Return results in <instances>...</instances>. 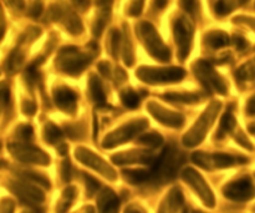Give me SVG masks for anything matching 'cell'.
Segmentation results:
<instances>
[{
	"mask_svg": "<svg viewBox=\"0 0 255 213\" xmlns=\"http://www.w3.org/2000/svg\"><path fill=\"white\" fill-rule=\"evenodd\" d=\"M137 32H138L142 41L146 45L147 51H149L152 56L161 60V61H168L171 59L169 49L162 42L156 29L149 22H141L137 26Z\"/></svg>",
	"mask_w": 255,
	"mask_h": 213,
	"instance_id": "cell-1",
	"label": "cell"
},
{
	"mask_svg": "<svg viewBox=\"0 0 255 213\" xmlns=\"http://www.w3.org/2000/svg\"><path fill=\"white\" fill-rule=\"evenodd\" d=\"M90 59L91 57H89L87 55L80 54L77 47H64L57 57V66L60 67L61 71L69 75H79L90 64L91 61Z\"/></svg>",
	"mask_w": 255,
	"mask_h": 213,
	"instance_id": "cell-2",
	"label": "cell"
},
{
	"mask_svg": "<svg viewBox=\"0 0 255 213\" xmlns=\"http://www.w3.org/2000/svg\"><path fill=\"white\" fill-rule=\"evenodd\" d=\"M226 199L236 202H248L255 199V182L246 175L227 184L223 189Z\"/></svg>",
	"mask_w": 255,
	"mask_h": 213,
	"instance_id": "cell-3",
	"label": "cell"
},
{
	"mask_svg": "<svg viewBox=\"0 0 255 213\" xmlns=\"http://www.w3.org/2000/svg\"><path fill=\"white\" fill-rule=\"evenodd\" d=\"M186 71L181 67H141L137 71V76L146 82L156 84V82H173L182 80Z\"/></svg>",
	"mask_w": 255,
	"mask_h": 213,
	"instance_id": "cell-4",
	"label": "cell"
},
{
	"mask_svg": "<svg viewBox=\"0 0 255 213\" xmlns=\"http://www.w3.org/2000/svg\"><path fill=\"white\" fill-rule=\"evenodd\" d=\"M182 179L192 187V190L198 195L201 201L207 207L213 209L216 206V199H214L213 192H212V190L209 189V186L206 184L204 179L198 172L194 171L193 169H186L182 172Z\"/></svg>",
	"mask_w": 255,
	"mask_h": 213,
	"instance_id": "cell-5",
	"label": "cell"
},
{
	"mask_svg": "<svg viewBox=\"0 0 255 213\" xmlns=\"http://www.w3.org/2000/svg\"><path fill=\"white\" fill-rule=\"evenodd\" d=\"M193 67L194 71H196L197 77L201 79V82L207 87V89H214L216 91H218L219 94H227L226 82H224L223 79L214 71V69L212 67V65L209 64V62L201 60V61L196 62Z\"/></svg>",
	"mask_w": 255,
	"mask_h": 213,
	"instance_id": "cell-6",
	"label": "cell"
},
{
	"mask_svg": "<svg viewBox=\"0 0 255 213\" xmlns=\"http://www.w3.org/2000/svg\"><path fill=\"white\" fill-rule=\"evenodd\" d=\"M174 40L178 47V57L183 61L189 54L192 37H193V27L191 22L184 16H181L174 22Z\"/></svg>",
	"mask_w": 255,
	"mask_h": 213,
	"instance_id": "cell-7",
	"label": "cell"
},
{
	"mask_svg": "<svg viewBox=\"0 0 255 213\" xmlns=\"http://www.w3.org/2000/svg\"><path fill=\"white\" fill-rule=\"evenodd\" d=\"M10 152L16 157L19 161L27 162V164L47 165L50 162L49 156L32 146H22V145H11L9 146Z\"/></svg>",
	"mask_w": 255,
	"mask_h": 213,
	"instance_id": "cell-8",
	"label": "cell"
},
{
	"mask_svg": "<svg viewBox=\"0 0 255 213\" xmlns=\"http://www.w3.org/2000/svg\"><path fill=\"white\" fill-rule=\"evenodd\" d=\"M9 189L12 194L16 195L22 202L27 205H39L44 201V194L39 189L26 182L12 181L9 184Z\"/></svg>",
	"mask_w": 255,
	"mask_h": 213,
	"instance_id": "cell-9",
	"label": "cell"
},
{
	"mask_svg": "<svg viewBox=\"0 0 255 213\" xmlns=\"http://www.w3.org/2000/svg\"><path fill=\"white\" fill-rule=\"evenodd\" d=\"M76 157L82 162V164L92 167L95 171L100 172V174H101L102 176L106 177V179L111 180V181H115V180H116V172H115L104 160L97 157L96 155H94L92 152L87 151L86 149H77Z\"/></svg>",
	"mask_w": 255,
	"mask_h": 213,
	"instance_id": "cell-10",
	"label": "cell"
},
{
	"mask_svg": "<svg viewBox=\"0 0 255 213\" xmlns=\"http://www.w3.org/2000/svg\"><path fill=\"white\" fill-rule=\"evenodd\" d=\"M146 126L147 122L144 121V120H139V121L126 125V126L120 129L117 132L112 134L110 137H107L106 141L104 142V147H112L116 144H122V142L131 139L134 134H137V132H139L141 130H143Z\"/></svg>",
	"mask_w": 255,
	"mask_h": 213,
	"instance_id": "cell-11",
	"label": "cell"
},
{
	"mask_svg": "<svg viewBox=\"0 0 255 213\" xmlns=\"http://www.w3.org/2000/svg\"><path fill=\"white\" fill-rule=\"evenodd\" d=\"M54 100L57 106L66 112H74L76 109V92L67 87H59L54 91Z\"/></svg>",
	"mask_w": 255,
	"mask_h": 213,
	"instance_id": "cell-12",
	"label": "cell"
},
{
	"mask_svg": "<svg viewBox=\"0 0 255 213\" xmlns=\"http://www.w3.org/2000/svg\"><path fill=\"white\" fill-rule=\"evenodd\" d=\"M99 213H119L120 200L112 190L104 189L97 199Z\"/></svg>",
	"mask_w": 255,
	"mask_h": 213,
	"instance_id": "cell-13",
	"label": "cell"
},
{
	"mask_svg": "<svg viewBox=\"0 0 255 213\" xmlns=\"http://www.w3.org/2000/svg\"><path fill=\"white\" fill-rule=\"evenodd\" d=\"M249 159L246 156H233V155L227 154H214L209 156V164L212 167H218V169H226V167L236 166V165L248 164Z\"/></svg>",
	"mask_w": 255,
	"mask_h": 213,
	"instance_id": "cell-14",
	"label": "cell"
},
{
	"mask_svg": "<svg viewBox=\"0 0 255 213\" xmlns=\"http://www.w3.org/2000/svg\"><path fill=\"white\" fill-rule=\"evenodd\" d=\"M149 111L157 117L161 122H163L164 125H168V126H174V127H181L183 125V116L178 114H174V112H168L166 111L162 107H157V111L156 110L151 109Z\"/></svg>",
	"mask_w": 255,
	"mask_h": 213,
	"instance_id": "cell-15",
	"label": "cell"
},
{
	"mask_svg": "<svg viewBox=\"0 0 255 213\" xmlns=\"http://www.w3.org/2000/svg\"><path fill=\"white\" fill-rule=\"evenodd\" d=\"M89 92L92 101L97 102L100 107L107 106L106 101H105V100H106V96H105V92L104 90H102V85L96 75H91V77H90Z\"/></svg>",
	"mask_w": 255,
	"mask_h": 213,
	"instance_id": "cell-16",
	"label": "cell"
},
{
	"mask_svg": "<svg viewBox=\"0 0 255 213\" xmlns=\"http://www.w3.org/2000/svg\"><path fill=\"white\" fill-rule=\"evenodd\" d=\"M206 44L213 49H219L229 44V36L223 31H212L206 35Z\"/></svg>",
	"mask_w": 255,
	"mask_h": 213,
	"instance_id": "cell-17",
	"label": "cell"
},
{
	"mask_svg": "<svg viewBox=\"0 0 255 213\" xmlns=\"http://www.w3.org/2000/svg\"><path fill=\"white\" fill-rule=\"evenodd\" d=\"M122 175L127 182L132 185H138L147 181L151 176V172L147 170H125Z\"/></svg>",
	"mask_w": 255,
	"mask_h": 213,
	"instance_id": "cell-18",
	"label": "cell"
},
{
	"mask_svg": "<svg viewBox=\"0 0 255 213\" xmlns=\"http://www.w3.org/2000/svg\"><path fill=\"white\" fill-rule=\"evenodd\" d=\"M183 205V195L178 189H174L169 192L167 197V210L168 213H177Z\"/></svg>",
	"mask_w": 255,
	"mask_h": 213,
	"instance_id": "cell-19",
	"label": "cell"
},
{
	"mask_svg": "<svg viewBox=\"0 0 255 213\" xmlns=\"http://www.w3.org/2000/svg\"><path fill=\"white\" fill-rule=\"evenodd\" d=\"M64 24L72 35H79L80 32H82V29H84L80 17L76 14H74V12H66V15L64 16Z\"/></svg>",
	"mask_w": 255,
	"mask_h": 213,
	"instance_id": "cell-20",
	"label": "cell"
},
{
	"mask_svg": "<svg viewBox=\"0 0 255 213\" xmlns=\"http://www.w3.org/2000/svg\"><path fill=\"white\" fill-rule=\"evenodd\" d=\"M248 0H219L216 4V12L221 16L229 14L234 7L246 4Z\"/></svg>",
	"mask_w": 255,
	"mask_h": 213,
	"instance_id": "cell-21",
	"label": "cell"
},
{
	"mask_svg": "<svg viewBox=\"0 0 255 213\" xmlns=\"http://www.w3.org/2000/svg\"><path fill=\"white\" fill-rule=\"evenodd\" d=\"M75 196H76V189L75 187H67L64 192H62L61 200L57 204V212L64 213L69 210V207L71 206L72 202H74Z\"/></svg>",
	"mask_w": 255,
	"mask_h": 213,
	"instance_id": "cell-22",
	"label": "cell"
},
{
	"mask_svg": "<svg viewBox=\"0 0 255 213\" xmlns=\"http://www.w3.org/2000/svg\"><path fill=\"white\" fill-rule=\"evenodd\" d=\"M125 27V36H124V60L127 66H131L133 64V50H132V42L129 39L128 31H127V25H124Z\"/></svg>",
	"mask_w": 255,
	"mask_h": 213,
	"instance_id": "cell-23",
	"label": "cell"
},
{
	"mask_svg": "<svg viewBox=\"0 0 255 213\" xmlns=\"http://www.w3.org/2000/svg\"><path fill=\"white\" fill-rule=\"evenodd\" d=\"M44 137L49 144H55L62 139V131L54 124H47L44 130Z\"/></svg>",
	"mask_w": 255,
	"mask_h": 213,
	"instance_id": "cell-24",
	"label": "cell"
},
{
	"mask_svg": "<svg viewBox=\"0 0 255 213\" xmlns=\"http://www.w3.org/2000/svg\"><path fill=\"white\" fill-rule=\"evenodd\" d=\"M110 17V10H102V14L95 21L94 26H92V34L96 37L101 36L102 31H104L105 26H106V22Z\"/></svg>",
	"mask_w": 255,
	"mask_h": 213,
	"instance_id": "cell-25",
	"label": "cell"
},
{
	"mask_svg": "<svg viewBox=\"0 0 255 213\" xmlns=\"http://www.w3.org/2000/svg\"><path fill=\"white\" fill-rule=\"evenodd\" d=\"M121 100L124 105L129 109H134L139 105V96L132 90H126L121 94Z\"/></svg>",
	"mask_w": 255,
	"mask_h": 213,
	"instance_id": "cell-26",
	"label": "cell"
},
{
	"mask_svg": "<svg viewBox=\"0 0 255 213\" xmlns=\"http://www.w3.org/2000/svg\"><path fill=\"white\" fill-rule=\"evenodd\" d=\"M236 119L231 112H227L221 121V130H219V137L224 135V132H232L236 129Z\"/></svg>",
	"mask_w": 255,
	"mask_h": 213,
	"instance_id": "cell-27",
	"label": "cell"
},
{
	"mask_svg": "<svg viewBox=\"0 0 255 213\" xmlns=\"http://www.w3.org/2000/svg\"><path fill=\"white\" fill-rule=\"evenodd\" d=\"M164 99L169 101L179 102H197L199 101V96L196 94H166L163 95Z\"/></svg>",
	"mask_w": 255,
	"mask_h": 213,
	"instance_id": "cell-28",
	"label": "cell"
},
{
	"mask_svg": "<svg viewBox=\"0 0 255 213\" xmlns=\"http://www.w3.org/2000/svg\"><path fill=\"white\" fill-rule=\"evenodd\" d=\"M162 141H163V139H162L161 135H158V134H147V135H144V136L139 137L138 139L139 144H143V145H146V146H149V147L159 146V145L162 144Z\"/></svg>",
	"mask_w": 255,
	"mask_h": 213,
	"instance_id": "cell-29",
	"label": "cell"
},
{
	"mask_svg": "<svg viewBox=\"0 0 255 213\" xmlns=\"http://www.w3.org/2000/svg\"><path fill=\"white\" fill-rule=\"evenodd\" d=\"M120 42H121V34L119 30L114 29L111 31V36H110V49H111V54L115 59H117L119 56Z\"/></svg>",
	"mask_w": 255,
	"mask_h": 213,
	"instance_id": "cell-30",
	"label": "cell"
},
{
	"mask_svg": "<svg viewBox=\"0 0 255 213\" xmlns=\"http://www.w3.org/2000/svg\"><path fill=\"white\" fill-rule=\"evenodd\" d=\"M21 176L24 177V179L30 180V181L36 182V184H39L40 186H44L45 189H49L50 187L49 180H47L44 175L36 174V172H22Z\"/></svg>",
	"mask_w": 255,
	"mask_h": 213,
	"instance_id": "cell-31",
	"label": "cell"
},
{
	"mask_svg": "<svg viewBox=\"0 0 255 213\" xmlns=\"http://www.w3.org/2000/svg\"><path fill=\"white\" fill-rule=\"evenodd\" d=\"M237 76H239L241 79L244 80H251L255 77V62H251V64H247L244 66H242L241 69L237 72Z\"/></svg>",
	"mask_w": 255,
	"mask_h": 213,
	"instance_id": "cell-32",
	"label": "cell"
},
{
	"mask_svg": "<svg viewBox=\"0 0 255 213\" xmlns=\"http://www.w3.org/2000/svg\"><path fill=\"white\" fill-rule=\"evenodd\" d=\"M84 177H85V182H86L87 195H89V196H92V195H95L97 191H99L100 182L97 181L96 179H94L92 176H90V175L84 174Z\"/></svg>",
	"mask_w": 255,
	"mask_h": 213,
	"instance_id": "cell-33",
	"label": "cell"
},
{
	"mask_svg": "<svg viewBox=\"0 0 255 213\" xmlns=\"http://www.w3.org/2000/svg\"><path fill=\"white\" fill-rule=\"evenodd\" d=\"M61 179L64 182H69L71 180V164L69 160H65L61 164Z\"/></svg>",
	"mask_w": 255,
	"mask_h": 213,
	"instance_id": "cell-34",
	"label": "cell"
},
{
	"mask_svg": "<svg viewBox=\"0 0 255 213\" xmlns=\"http://www.w3.org/2000/svg\"><path fill=\"white\" fill-rule=\"evenodd\" d=\"M181 2L184 10H187L189 14L194 15L198 10V1L197 0H181Z\"/></svg>",
	"mask_w": 255,
	"mask_h": 213,
	"instance_id": "cell-35",
	"label": "cell"
},
{
	"mask_svg": "<svg viewBox=\"0 0 255 213\" xmlns=\"http://www.w3.org/2000/svg\"><path fill=\"white\" fill-rule=\"evenodd\" d=\"M142 7H143V0H132V4L128 9V14L132 16H137L141 14Z\"/></svg>",
	"mask_w": 255,
	"mask_h": 213,
	"instance_id": "cell-36",
	"label": "cell"
},
{
	"mask_svg": "<svg viewBox=\"0 0 255 213\" xmlns=\"http://www.w3.org/2000/svg\"><path fill=\"white\" fill-rule=\"evenodd\" d=\"M17 136L22 140H30L32 137V127L29 125H24V126L17 129Z\"/></svg>",
	"mask_w": 255,
	"mask_h": 213,
	"instance_id": "cell-37",
	"label": "cell"
},
{
	"mask_svg": "<svg viewBox=\"0 0 255 213\" xmlns=\"http://www.w3.org/2000/svg\"><path fill=\"white\" fill-rule=\"evenodd\" d=\"M0 213H14V202L9 199L2 200L0 204Z\"/></svg>",
	"mask_w": 255,
	"mask_h": 213,
	"instance_id": "cell-38",
	"label": "cell"
},
{
	"mask_svg": "<svg viewBox=\"0 0 255 213\" xmlns=\"http://www.w3.org/2000/svg\"><path fill=\"white\" fill-rule=\"evenodd\" d=\"M42 11V4L40 1H35L29 9V16L37 17Z\"/></svg>",
	"mask_w": 255,
	"mask_h": 213,
	"instance_id": "cell-39",
	"label": "cell"
},
{
	"mask_svg": "<svg viewBox=\"0 0 255 213\" xmlns=\"http://www.w3.org/2000/svg\"><path fill=\"white\" fill-rule=\"evenodd\" d=\"M36 111V106L34 102L31 101H24L22 102V112L26 115H34Z\"/></svg>",
	"mask_w": 255,
	"mask_h": 213,
	"instance_id": "cell-40",
	"label": "cell"
},
{
	"mask_svg": "<svg viewBox=\"0 0 255 213\" xmlns=\"http://www.w3.org/2000/svg\"><path fill=\"white\" fill-rule=\"evenodd\" d=\"M233 40L238 50H244L247 46H248V41H247L243 36H241V35H234Z\"/></svg>",
	"mask_w": 255,
	"mask_h": 213,
	"instance_id": "cell-41",
	"label": "cell"
},
{
	"mask_svg": "<svg viewBox=\"0 0 255 213\" xmlns=\"http://www.w3.org/2000/svg\"><path fill=\"white\" fill-rule=\"evenodd\" d=\"M247 114L254 116L255 115V95L249 99L248 104H247Z\"/></svg>",
	"mask_w": 255,
	"mask_h": 213,
	"instance_id": "cell-42",
	"label": "cell"
},
{
	"mask_svg": "<svg viewBox=\"0 0 255 213\" xmlns=\"http://www.w3.org/2000/svg\"><path fill=\"white\" fill-rule=\"evenodd\" d=\"M114 0H96V5L102 10H110L112 6Z\"/></svg>",
	"mask_w": 255,
	"mask_h": 213,
	"instance_id": "cell-43",
	"label": "cell"
},
{
	"mask_svg": "<svg viewBox=\"0 0 255 213\" xmlns=\"http://www.w3.org/2000/svg\"><path fill=\"white\" fill-rule=\"evenodd\" d=\"M72 1H74L75 6L79 7L82 11H85L90 5V0H72Z\"/></svg>",
	"mask_w": 255,
	"mask_h": 213,
	"instance_id": "cell-44",
	"label": "cell"
},
{
	"mask_svg": "<svg viewBox=\"0 0 255 213\" xmlns=\"http://www.w3.org/2000/svg\"><path fill=\"white\" fill-rule=\"evenodd\" d=\"M99 70L104 76H110V65L109 62H100L99 64Z\"/></svg>",
	"mask_w": 255,
	"mask_h": 213,
	"instance_id": "cell-45",
	"label": "cell"
},
{
	"mask_svg": "<svg viewBox=\"0 0 255 213\" xmlns=\"http://www.w3.org/2000/svg\"><path fill=\"white\" fill-rule=\"evenodd\" d=\"M236 21H244V22H247V24L251 25V26L255 30V19H253V17H237Z\"/></svg>",
	"mask_w": 255,
	"mask_h": 213,
	"instance_id": "cell-46",
	"label": "cell"
},
{
	"mask_svg": "<svg viewBox=\"0 0 255 213\" xmlns=\"http://www.w3.org/2000/svg\"><path fill=\"white\" fill-rule=\"evenodd\" d=\"M153 4L156 6V9H163L168 4V0H153Z\"/></svg>",
	"mask_w": 255,
	"mask_h": 213,
	"instance_id": "cell-47",
	"label": "cell"
},
{
	"mask_svg": "<svg viewBox=\"0 0 255 213\" xmlns=\"http://www.w3.org/2000/svg\"><path fill=\"white\" fill-rule=\"evenodd\" d=\"M7 2H9L11 6L17 7V9H21V7L24 6V1H22V0H7Z\"/></svg>",
	"mask_w": 255,
	"mask_h": 213,
	"instance_id": "cell-48",
	"label": "cell"
},
{
	"mask_svg": "<svg viewBox=\"0 0 255 213\" xmlns=\"http://www.w3.org/2000/svg\"><path fill=\"white\" fill-rule=\"evenodd\" d=\"M57 151H59L60 155H62V156H65V155L67 154V146L65 144H62L61 146H59V149H57Z\"/></svg>",
	"mask_w": 255,
	"mask_h": 213,
	"instance_id": "cell-49",
	"label": "cell"
},
{
	"mask_svg": "<svg viewBox=\"0 0 255 213\" xmlns=\"http://www.w3.org/2000/svg\"><path fill=\"white\" fill-rule=\"evenodd\" d=\"M125 213H142V211L139 209H136V207H129V209L126 210Z\"/></svg>",
	"mask_w": 255,
	"mask_h": 213,
	"instance_id": "cell-50",
	"label": "cell"
},
{
	"mask_svg": "<svg viewBox=\"0 0 255 213\" xmlns=\"http://www.w3.org/2000/svg\"><path fill=\"white\" fill-rule=\"evenodd\" d=\"M4 32H5V25L2 22H0V40L2 39L4 36Z\"/></svg>",
	"mask_w": 255,
	"mask_h": 213,
	"instance_id": "cell-51",
	"label": "cell"
},
{
	"mask_svg": "<svg viewBox=\"0 0 255 213\" xmlns=\"http://www.w3.org/2000/svg\"><path fill=\"white\" fill-rule=\"evenodd\" d=\"M94 127H95V130H94V137H95V139H96V137H97V131H99V130H97V120H96V117H95Z\"/></svg>",
	"mask_w": 255,
	"mask_h": 213,
	"instance_id": "cell-52",
	"label": "cell"
},
{
	"mask_svg": "<svg viewBox=\"0 0 255 213\" xmlns=\"http://www.w3.org/2000/svg\"><path fill=\"white\" fill-rule=\"evenodd\" d=\"M249 131L253 135H255V125H251V126H249Z\"/></svg>",
	"mask_w": 255,
	"mask_h": 213,
	"instance_id": "cell-53",
	"label": "cell"
},
{
	"mask_svg": "<svg viewBox=\"0 0 255 213\" xmlns=\"http://www.w3.org/2000/svg\"><path fill=\"white\" fill-rule=\"evenodd\" d=\"M254 212H255V209H254Z\"/></svg>",
	"mask_w": 255,
	"mask_h": 213,
	"instance_id": "cell-54",
	"label": "cell"
}]
</instances>
